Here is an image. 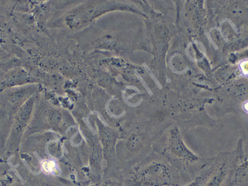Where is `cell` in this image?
Here are the masks:
<instances>
[{
	"label": "cell",
	"mask_w": 248,
	"mask_h": 186,
	"mask_svg": "<svg viewBox=\"0 0 248 186\" xmlns=\"http://www.w3.org/2000/svg\"><path fill=\"white\" fill-rule=\"evenodd\" d=\"M247 102H246V103H245L244 104V106H243V108H244V110L246 111V112L247 113V112H248V107H247Z\"/></svg>",
	"instance_id": "obj_2"
},
{
	"label": "cell",
	"mask_w": 248,
	"mask_h": 186,
	"mask_svg": "<svg viewBox=\"0 0 248 186\" xmlns=\"http://www.w3.org/2000/svg\"><path fill=\"white\" fill-rule=\"evenodd\" d=\"M56 164L53 160H46L42 164L43 170L46 173H53L56 170Z\"/></svg>",
	"instance_id": "obj_1"
}]
</instances>
